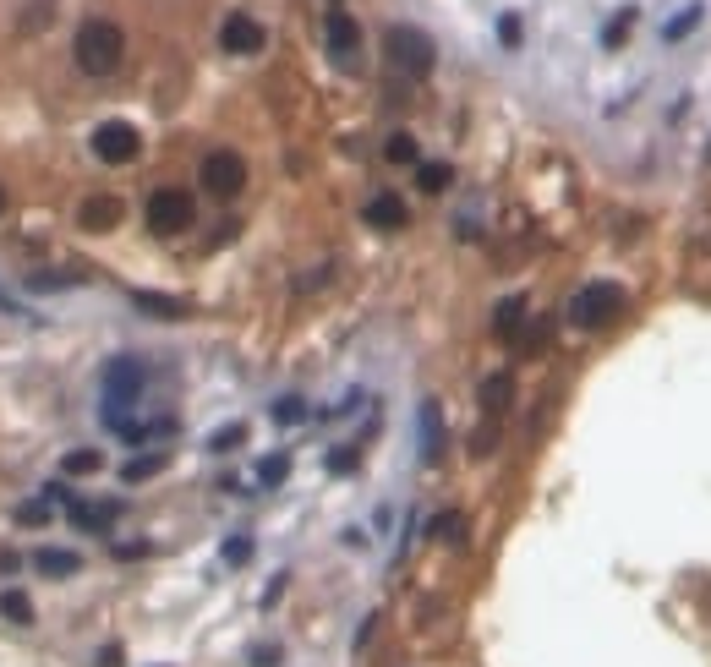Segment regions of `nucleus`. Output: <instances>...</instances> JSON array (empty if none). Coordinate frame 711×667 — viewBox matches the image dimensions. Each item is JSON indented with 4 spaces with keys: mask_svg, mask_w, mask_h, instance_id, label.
I'll use <instances>...</instances> for the list:
<instances>
[{
    "mask_svg": "<svg viewBox=\"0 0 711 667\" xmlns=\"http://www.w3.org/2000/svg\"><path fill=\"white\" fill-rule=\"evenodd\" d=\"M99 389H104L99 421L115 432L126 416L137 411V400H143V389H148V361H137V356H115V361H104V378H99Z\"/></svg>",
    "mask_w": 711,
    "mask_h": 667,
    "instance_id": "1",
    "label": "nucleus"
},
{
    "mask_svg": "<svg viewBox=\"0 0 711 667\" xmlns=\"http://www.w3.org/2000/svg\"><path fill=\"white\" fill-rule=\"evenodd\" d=\"M72 55H77V66H83L88 77H110V72H121V61H126V39H121L115 22L88 17L83 28H77V39H72Z\"/></svg>",
    "mask_w": 711,
    "mask_h": 667,
    "instance_id": "2",
    "label": "nucleus"
},
{
    "mask_svg": "<svg viewBox=\"0 0 711 667\" xmlns=\"http://www.w3.org/2000/svg\"><path fill=\"white\" fill-rule=\"evenodd\" d=\"M383 55H389V66L394 72H405V77H427L433 72V39H427L422 28H411V22H394L389 33H383Z\"/></svg>",
    "mask_w": 711,
    "mask_h": 667,
    "instance_id": "3",
    "label": "nucleus"
},
{
    "mask_svg": "<svg viewBox=\"0 0 711 667\" xmlns=\"http://www.w3.org/2000/svg\"><path fill=\"white\" fill-rule=\"evenodd\" d=\"M143 219H148V230H154V236H181V230H192L197 203H192V192H186V186H159V192L148 197Z\"/></svg>",
    "mask_w": 711,
    "mask_h": 667,
    "instance_id": "4",
    "label": "nucleus"
},
{
    "mask_svg": "<svg viewBox=\"0 0 711 667\" xmlns=\"http://www.w3.org/2000/svg\"><path fill=\"white\" fill-rule=\"evenodd\" d=\"M624 312V290L619 285H586L575 301H569V323H580V329H602V323H613Z\"/></svg>",
    "mask_w": 711,
    "mask_h": 667,
    "instance_id": "5",
    "label": "nucleus"
},
{
    "mask_svg": "<svg viewBox=\"0 0 711 667\" xmlns=\"http://www.w3.org/2000/svg\"><path fill=\"white\" fill-rule=\"evenodd\" d=\"M93 154L104 159V165H132L137 159V148H143V132H137L132 121H104V126H93Z\"/></svg>",
    "mask_w": 711,
    "mask_h": 667,
    "instance_id": "6",
    "label": "nucleus"
},
{
    "mask_svg": "<svg viewBox=\"0 0 711 667\" xmlns=\"http://www.w3.org/2000/svg\"><path fill=\"white\" fill-rule=\"evenodd\" d=\"M197 181L208 186V197H219V203H230V197L247 186V165H241V154H230V148H219V154L203 159V170H197Z\"/></svg>",
    "mask_w": 711,
    "mask_h": 667,
    "instance_id": "7",
    "label": "nucleus"
},
{
    "mask_svg": "<svg viewBox=\"0 0 711 667\" xmlns=\"http://www.w3.org/2000/svg\"><path fill=\"white\" fill-rule=\"evenodd\" d=\"M219 44H225V55H258L268 44V33H263V22L247 17V11H230L225 28H219Z\"/></svg>",
    "mask_w": 711,
    "mask_h": 667,
    "instance_id": "8",
    "label": "nucleus"
},
{
    "mask_svg": "<svg viewBox=\"0 0 711 667\" xmlns=\"http://www.w3.org/2000/svg\"><path fill=\"white\" fill-rule=\"evenodd\" d=\"M361 219H367L372 230H405V219H411V208H405L400 192H378L367 197V208H361Z\"/></svg>",
    "mask_w": 711,
    "mask_h": 667,
    "instance_id": "9",
    "label": "nucleus"
},
{
    "mask_svg": "<svg viewBox=\"0 0 711 667\" xmlns=\"http://www.w3.org/2000/svg\"><path fill=\"white\" fill-rule=\"evenodd\" d=\"M176 432V416H126L121 427H115V438H126V443H159V438H170Z\"/></svg>",
    "mask_w": 711,
    "mask_h": 667,
    "instance_id": "10",
    "label": "nucleus"
},
{
    "mask_svg": "<svg viewBox=\"0 0 711 667\" xmlns=\"http://www.w3.org/2000/svg\"><path fill=\"white\" fill-rule=\"evenodd\" d=\"M132 307L148 312V318H159V323H181L186 318V301L181 296H159V290H132Z\"/></svg>",
    "mask_w": 711,
    "mask_h": 667,
    "instance_id": "11",
    "label": "nucleus"
},
{
    "mask_svg": "<svg viewBox=\"0 0 711 667\" xmlns=\"http://www.w3.org/2000/svg\"><path fill=\"white\" fill-rule=\"evenodd\" d=\"M416 427H422V460H427V465H438V454H444V411H438V400H427V405H422Z\"/></svg>",
    "mask_w": 711,
    "mask_h": 667,
    "instance_id": "12",
    "label": "nucleus"
},
{
    "mask_svg": "<svg viewBox=\"0 0 711 667\" xmlns=\"http://www.w3.org/2000/svg\"><path fill=\"white\" fill-rule=\"evenodd\" d=\"M323 33H329V50H334V55H356V44H361V28H356V17H351V11H329V22H323Z\"/></svg>",
    "mask_w": 711,
    "mask_h": 667,
    "instance_id": "13",
    "label": "nucleus"
},
{
    "mask_svg": "<svg viewBox=\"0 0 711 667\" xmlns=\"http://www.w3.org/2000/svg\"><path fill=\"white\" fill-rule=\"evenodd\" d=\"M33 569H39V575H50V580H61V575H77V569H83V558H77L72 547H39V553H33Z\"/></svg>",
    "mask_w": 711,
    "mask_h": 667,
    "instance_id": "14",
    "label": "nucleus"
},
{
    "mask_svg": "<svg viewBox=\"0 0 711 667\" xmlns=\"http://www.w3.org/2000/svg\"><path fill=\"white\" fill-rule=\"evenodd\" d=\"M115 225H121V197H88L83 230H115Z\"/></svg>",
    "mask_w": 711,
    "mask_h": 667,
    "instance_id": "15",
    "label": "nucleus"
},
{
    "mask_svg": "<svg viewBox=\"0 0 711 667\" xmlns=\"http://www.w3.org/2000/svg\"><path fill=\"white\" fill-rule=\"evenodd\" d=\"M66 514H72V525H83V531H104V525L121 514V503H72Z\"/></svg>",
    "mask_w": 711,
    "mask_h": 667,
    "instance_id": "16",
    "label": "nucleus"
},
{
    "mask_svg": "<svg viewBox=\"0 0 711 667\" xmlns=\"http://www.w3.org/2000/svg\"><path fill=\"white\" fill-rule=\"evenodd\" d=\"M509 400H515V378H509V372H498V378H487V383H482V405H487L493 416L504 411Z\"/></svg>",
    "mask_w": 711,
    "mask_h": 667,
    "instance_id": "17",
    "label": "nucleus"
},
{
    "mask_svg": "<svg viewBox=\"0 0 711 667\" xmlns=\"http://www.w3.org/2000/svg\"><path fill=\"white\" fill-rule=\"evenodd\" d=\"M701 17H706V6H701V0H690V6H684L679 17H673L668 28H662V39H668V44H679L684 33H695V28H701Z\"/></svg>",
    "mask_w": 711,
    "mask_h": 667,
    "instance_id": "18",
    "label": "nucleus"
},
{
    "mask_svg": "<svg viewBox=\"0 0 711 667\" xmlns=\"http://www.w3.org/2000/svg\"><path fill=\"white\" fill-rule=\"evenodd\" d=\"M93 471H104V454H99V449H72V454H61V476H93Z\"/></svg>",
    "mask_w": 711,
    "mask_h": 667,
    "instance_id": "19",
    "label": "nucleus"
},
{
    "mask_svg": "<svg viewBox=\"0 0 711 667\" xmlns=\"http://www.w3.org/2000/svg\"><path fill=\"white\" fill-rule=\"evenodd\" d=\"M0 618H11L17 629H28L33 624V602L22 591H0Z\"/></svg>",
    "mask_w": 711,
    "mask_h": 667,
    "instance_id": "20",
    "label": "nucleus"
},
{
    "mask_svg": "<svg viewBox=\"0 0 711 667\" xmlns=\"http://www.w3.org/2000/svg\"><path fill=\"white\" fill-rule=\"evenodd\" d=\"M165 460H170L165 449H159V454H137V460H126V465H121V476H126V482H148L154 471H165Z\"/></svg>",
    "mask_w": 711,
    "mask_h": 667,
    "instance_id": "21",
    "label": "nucleus"
},
{
    "mask_svg": "<svg viewBox=\"0 0 711 667\" xmlns=\"http://www.w3.org/2000/svg\"><path fill=\"white\" fill-rule=\"evenodd\" d=\"M290 476V454H268V460H258V487H279Z\"/></svg>",
    "mask_w": 711,
    "mask_h": 667,
    "instance_id": "22",
    "label": "nucleus"
},
{
    "mask_svg": "<svg viewBox=\"0 0 711 667\" xmlns=\"http://www.w3.org/2000/svg\"><path fill=\"white\" fill-rule=\"evenodd\" d=\"M383 154H389V165H416V137L411 132H394L389 143H383Z\"/></svg>",
    "mask_w": 711,
    "mask_h": 667,
    "instance_id": "23",
    "label": "nucleus"
},
{
    "mask_svg": "<svg viewBox=\"0 0 711 667\" xmlns=\"http://www.w3.org/2000/svg\"><path fill=\"white\" fill-rule=\"evenodd\" d=\"M241 443H247V427H241V421H225V427L208 438V449H214V454H230V449H241Z\"/></svg>",
    "mask_w": 711,
    "mask_h": 667,
    "instance_id": "24",
    "label": "nucleus"
},
{
    "mask_svg": "<svg viewBox=\"0 0 711 667\" xmlns=\"http://www.w3.org/2000/svg\"><path fill=\"white\" fill-rule=\"evenodd\" d=\"M279 421V427H296V421H307V400H296V394H285V400H274V411H268Z\"/></svg>",
    "mask_w": 711,
    "mask_h": 667,
    "instance_id": "25",
    "label": "nucleus"
},
{
    "mask_svg": "<svg viewBox=\"0 0 711 667\" xmlns=\"http://www.w3.org/2000/svg\"><path fill=\"white\" fill-rule=\"evenodd\" d=\"M416 181H422V192H449L454 170H449V165H438V159H433V165H422V170H416Z\"/></svg>",
    "mask_w": 711,
    "mask_h": 667,
    "instance_id": "26",
    "label": "nucleus"
},
{
    "mask_svg": "<svg viewBox=\"0 0 711 667\" xmlns=\"http://www.w3.org/2000/svg\"><path fill=\"white\" fill-rule=\"evenodd\" d=\"M629 28H635V6H624V11H619V17H613V22H608V33H602V44H608V50H619V44H624V33H629Z\"/></svg>",
    "mask_w": 711,
    "mask_h": 667,
    "instance_id": "27",
    "label": "nucleus"
},
{
    "mask_svg": "<svg viewBox=\"0 0 711 667\" xmlns=\"http://www.w3.org/2000/svg\"><path fill=\"white\" fill-rule=\"evenodd\" d=\"M520 312H526V301H520V296H515V301H504V307H498V318H493V329L509 339V334L520 329Z\"/></svg>",
    "mask_w": 711,
    "mask_h": 667,
    "instance_id": "28",
    "label": "nucleus"
},
{
    "mask_svg": "<svg viewBox=\"0 0 711 667\" xmlns=\"http://www.w3.org/2000/svg\"><path fill=\"white\" fill-rule=\"evenodd\" d=\"M219 558H225V564H247V558H252V536H230V542L219 547Z\"/></svg>",
    "mask_w": 711,
    "mask_h": 667,
    "instance_id": "29",
    "label": "nucleus"
},
{
    "mask_svg": "<svg viewBox=\"0 0 711 667\" xmlns=\"http://www.w3.org/2000/svg\"><path fill=\"white\" fill-rule=\"evenodd\" d=\"M356 460H361L356 443H345V449H334V454H329V471H334V476H351V471H356Z\"/></svg>",
    "mask_w": 711,
    "mask_h": 667,
    "instance_id": "30",
    "label": "nucleus"
},
{
    "mask_svg": "<svg viewBox=\"0 0 711 667\" xmlns=\"http://www.w3.org/2000/svg\"><path fill=\"white\" fill-rule=\"evenodd\" d=\"M44 520H50V503H44V498H28L17 509V525H44Z\"/></svg>",
    "mask_w": 711,
    "mask_h": 667,
    "instance_id": "31",
    "label": "nucleus"
},
{
    "mask_svg": "<svg viewBox=\"0 0 711 667\" xmlns=\"http://www.w3.org/2000/svg\"><path fill=\"white\" fill-rule=\"evenodd\" d=\"M433 536H444V542H460V536H465V520H460V514H438V520H433Z\"/></svg>",
    "mask_w": 711,
    "mask_h": 667,
    "instance_id": "32",
    "label": "nucleus"
},
{
    "mask_svg": "<svg viewBox=\"0 0 711 667\" xmlns=\"http://www.w3.org/2000/svg\"><path fill=\"white\" fill-rule=\"evenodd\" d=\"M28 285L33 290H61V285H77V274H33Z\"/></svg>",
    "mask_w": 711,
    "mask_h": 667,
    "instance_id": "33",
    "label": "nucleus"
},
{
    "mask_svg": "<svg viewBox=\"0 0 711 667\" xmlns=\"http://www.w3.org/2000/svg\"><path fill=\"white\" fill-rule=\"evenodd\" d=\"M498 39H504V44H520V17H498Z\"/></svg>",
    "mask_w": 711,
    "mask_h": 667,
    "instance_id": "34",
    "label": "nucleus"
},
{
    "mask_svg": "<svg viewBox=\"0 0 711 667\" xmlns=\"http://www.w3.org/2000/svg\"><path fill=\"white\" fill-rule=\"evenodd\" d=\"M279 662V646H252V667H274Z\"/></svg>",
    "mask_w": 711,
    "mask_h": 667,
    "instance_id": "35",
    "label": "nucleus"
},
{
    "mask_svg": "<svg viewBox=\"0 0 711 667\" xmlns=\"http://www.w3.org/2000/svg\"><path fill=\"white\" fill-rule=\"evenodd\" d=\"M143 553H148L143 542H121V547H115V558H143Z\"/></svg>",
    "mask_w": 711,
    "mask_h": 667,
    "instance_id": "36",
    "label": "nucleus"
},
{
    "mask_svg": "<svg viewBox=\"0 0 711 667\" xmlns=\"http://www.w3.org/2000/svg\"><path fill=\"white\" fill-rule=\"evenodd\" d=\"M99 667H121V646H104L99 651Z\"/></svg>",
    "mask_w": 711,
    "mask_h": 667,
    "instance_id": "37",
    "label": "nucleus"
},
{
    "mask_svg": "<svg viewBox=\"0 0 711 667\" xmlns=\"http://www.w3.org/2000/svg\"><path fill=\"white\" fill-rule=\"evenodd\" d=\"M0 214H6V186H0Z\"/></svg>",
    "mask_w": 711,
    "mask_h": 667,
    "instance_id": "38",
    "label": "nucleus"
}]
</instances>
